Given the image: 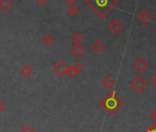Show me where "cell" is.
I'll return each mask as SVG.
<instances>
[{
	"label": "cell",
	"instance_id": "9c48e42d",
	"mask_svg": "<svg viewBox=\"0 0 156 132\" xmlns=\"http://www.w3.org/2000/svg\"><path fill=\"white\" fill-rule=\"evenodd\" d=\"M91 49H92V50H93L95 53L99 54V53H101V52L105 50V44H104L101 40H95V41L93 42V44H92V46H91Z\"/></svg>",
	"mask_w": 156,
	"mask_h": 132
},
{
	"label": "cell",
	"instance_id": "5b68a950",
	"mask_svg": "<svg viewBox=\"0 0 156 132\" xmlns=\"http://www.w3.org/2000/svg\"><path fill=\"white\" fill-rule=\"evenodd\" d=\"M133 67H134V69L137 70L139 73H143V72H145V71L148 69L149 64H148V62H147L142 57H140V58H138V59L134 61Z\"/></svg>",
	"mask_w": 156,
	"mask_h": 132
},
{
	"label": "cell",
	"instance_id": "ac0fdd59",
	"mask_svg": "<svg viewBox=\"0 0 156 132\" xmlns=\"http://www.w3.org/2000/svg\"><path fill=\"white\" fill-rule=\"evenodd\" d=\"M20 132H34V129H33L31 127L26 125V126H24V127L21 128V131H20Z\"/></svg>",
	"mask_w": 156,
	"mask_h": 132
},
{
	"label": "cell",
	"instance_id": "5bb4252c",
	"mask_svg": "<svg viewBox=\"0 0 156 132\" xmlns=\"http://www.w3.org/2000/svg\"><path fill=\"white\" fill-rule=\"evenodd\" d=\"M42 42L46 46H51L54 43V37L51 34H46L42 38Z\"/></svg>",
	"mask_w": 156,
	"mask_h": 132
},
{
	"label": "cell",
	"instance_id": "2e32d148",
	"mask_svg": "<svg viewBox=\"0 0 156 132\" xmlns=\"http://www.w3.org/2000/svg\"><path fill=\"white\" fill-rule=\"evenodd\" d=\"M66 75L71 78H74L77 76L78 72L75 70V68L73 67V66H69L68 69H67V72H66Z\"/></svg>",
	"mask_w": 156,
	"mask_h": 132
},
{
	"label": "cell",
	"instance_id": "7a4b0ae2",
	"mask_svg": "<svg viewBox=\"0 0 156 132\" xmlns=\"http://www.w3.org/2000/svg\"><path fill=\"white\" fill-rule=\"evenodd\" d=\"M86 2L98 17L104 18L119 4V0H86Z\"/></svg>",
	"mask_w": 156,
	"mask_h": 132
},
{
	"label": "cell",
	"instance_id": "cb8c5ba5",
	"mask_svg": "<svg viewBox=\"0 0 156 132\" xmlns=\"http://www.w3.org/2000/svg\"><path fill=\"white\" fill-rule=\"evenodd\" d=\"M151 84L156 87V75H155L151 79Z\"/></svg>",
	"mask_w": 156,
	"mask_h": 132
},
{
	"label": "cell",
	"instance_id": "ffe728a7",
	"mask_svg": "<svg viewBox=\"0 0 156 132\" xmlns=\"http://www.w3.org/2000/svg\"><path fill=\"white\" fill-rule=\"evenodd\" d=\"M150 117H151V119H152L153 121L156 122V109H153V110L150 113Z\"/></svg>",
	"mask_w": 156,
	"mask_h": 132
},
{
	"label": "cell",
	"instance_id": "52a82bcc",
	"mask_svg": "<svg viewBox=\"0 0 156 132\" xmlns=\"http://www.w3.org/2000/svg\"><path fill=\"white\" fill-rule=\"evenodd\" d=\"M108 29H109V30H110L114 35H118V34H119V33L123 30L124 27H123V25H122L119 21H118V20H116V19H113V20L108 24Z\"/></svg>",
	"mask_w": 156,
	"mask_h": 132
},
{
	"label": "cell",
	"instance_id": "30bf717a",
	"mask_svg": "<svg viewBox=\"0 0 156 132\" xmlns=\"http://www.w3.org/2000/svg\"><path fill=\"white\" fill-rule=\"evenodd\" d=\"M32 73H33V68L31 67V66L29 63L24 64L22 67H21V69H20V74L25 78H30L31 76Z\"/></svg>",
	"mask_w": 156,
	"mask_h": 132
},
{
	"label": "cell",
	"instance_id": "6da1fadb",
	"mask_svg": "<svg viewBox=\"0 0 156 132\" xmlns=\"http://www.w3.org/2000/svg\"><path fill=\"white\" fill-rule=\"evenodd\" d=\"M99 106L108 115H114L123 106V101L117 95L116 91L112 90L100 101Z\"/></svg>",
	"mask_w": 156,
	"mask_h": 132
},
{
	"label": "cell",
	"instance_id": "603a6c76",
	"mask_svg": "<svg viewBox=\"0 0 156 132\" xmlns=\"http://www.w3.org/2000/svg\"><path fill=\"white\" fill-rule=\"evenodd\" d=\"M76 0H65V2L69 5V6H72V5H74Z\"/></svg>",
	"mask_w": 156,
	"mask_h": 132
},
{
	"label": "cell",
	"instance_id": "8992f818",
	"mask_svg": "<svg viewBox=\"0 0 156 132\" xmlns=\"http://www.w3.org/2000/svg\"><path fill=\"white\" fill-rule=\"evenodd\" d=\"M137 18L142 24H148L152 19L153 15L147 9H143L137 15Z\"/></svg>",
	"mask_w": 156,
	"mask_h": 132
},
{
	"label": "cell",
	"instance_id": "3957f363",
	"mask_svg": "<svg viewBox=\"0 0 156 132\" xmlns=\"http://www.w3.org/2000/svg\"><path fill=\"white\" fill-rule=\"evenodd\" d=\"M129 85L130 87L137 93L140 94L142 93L148 86H149V83L144 79L142 78L141 76L138 75L136 76L130 83H129Z\"/></svg>",
	"mask_w": 156,
	"mask_h": 132
},
{
	"label": "cell",
	"instance_id": "4fadbf2b",
	"mask_svg": "<svg viewBox=\"0 0 156 132\" xmlns=\"http://www.w3.org/2000/svg\"><path fill=\"white\" fill-rule=\"evenodd\" d=\"M84 40V37L81 33L79 32H76L74 33L72 37H71V41L73 43V45H76V44H81V42L83 41Z\"/></svg>",
	"mask_w": 156,
	"mask_h": 132
},
{
	"label": "cell",
	"instance_id": "7402d4cb",
	"mask_svg": "<svg viewBox=\"0 0 156 132\" xmlns=\"http://www.w3.org/2000/svg\"><path fill=\"white\" fill-rule=\"evenodd\" d=\"M6 110V105L3 102H0V113H3Z\"/></svg>",
	"mask_w": 156,
	"mask_h": 132
},
{
	"label": "cell",
	"instance_id": "7c38bea8",
	"mask_svg": "<svg viewBox=\"0 0 156 132\" xmlns=\"http://www.w3.org/2000/svg\"><path fill=\"white\" fill-rule=\"evenodd\" d=\"M102 85H103V86H104L105 88L110 90V89H112V88L114 87V85H115V81H114V79H113L110 75H107V76L104 78V80L102 81Z\"/></svg>",
	"mask_w": 156,
	"mask_h": 132
},
{
	"label": "cell",
	"instance_id": "d6986e66",
	"mask_svg": "<svg viewBox=\"0 0 156 132\" xmlns=\"http://www.w3.org/2000/svg\"><path fill=\"white\" fill-rule=\"evenodd\" d=\"M145 132H156V122L153 123L150 127H148V128L145 130Z\"/></svg>",
	"mask_w": 156,
	"mask_h": 132
},
{
	"label": "cell",
	"instance_id": "8fae6325",
	"mask_svg": "<svg viewBox=\"0 0 156 132\" xmlns=\"http://www.w3.org/2000/svg\"><path fill=\"white\" fill-rule=\"evenodd\" d=\"M13 0H0V10L9 11L13 7Z\"/></svg>",
	"mask_w": 156,
	"mask_h": 132
},
{
	"label": "cell",
	"instance_id": "44dd1931",
	"mask_svg": "<svg viewBox=\"0 0 156 132\" xmlns=\"http://www.w3.org/2000/svg\"><path fill=\"white\" fill-rule=\"evenodd\" d=\"M47 1H48V0H36V3L41 7H43L47 3Z\"/></svg>",
	"mask_w": 156,
	"mask_h": 132
},
{
	"label": "cell",
	"instance_id": "e0dca14e",
	"mask_svg": "<svg viewBox=\"0 0 156 132\" xmlns=\"http://www.w3.org/2000/svg\"><path fill=\"white\" fill-rule=\"evenodd\" d=\"M73 67L75 68V70L78 72V74H79L80 72H82L83 70H84V65L80 62V61H77V62H75L73 65Z\"/></svg>",
	"mask_w": 156,
	"mask_h": 132
},
{
	"label": "cell",
	"instance_id": "9a60e30c",
	"mask_svg": "<svg viewBox=\"0 0 156 132\" xmlns=\"http://www.w3.org/2000/svg\"><path fill=\"white\" fill-rule=\"evenodd\" d=\"M67 12L72 16V17H75L77 16V14L79 13V8L76 5H72L67 9Z\"/></svg>",
	"mask_w": 156,
	"mask_h": 132
},
{
	"label": "cell",
	"instance_id": "277c9868",
	"mask_svg": "<svg viewBox=\"0 0 156 132\" xmlns=\"http://www.w3.org/2000/svg\"><path fill=\"white\" fill-rule=\"evenodd\" d=\"M68 67L69 66L67 65V63L63 60H61L53 66V71L60 78H62L66 75Z\"/></svg>",
	"mask_w": 156,
	"mask_h": 132
},
{
	"label": "cell",
	"instance_id": "ba28073f",
	"mask_svg": "<svg viewBox=\"0 0 156 132\" xmlns=\"http://www.w3.org/2000/svg\"><path fill=\"white\" fill-rule=\"evenodd\" d=\"M71 51H72L73 55H74L77 58H79L86 53V48L82 44H76L71 48Z\"/></svg>",
	"mask_w": 156,
	"mask_h": 132
}]
</instances>
